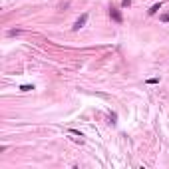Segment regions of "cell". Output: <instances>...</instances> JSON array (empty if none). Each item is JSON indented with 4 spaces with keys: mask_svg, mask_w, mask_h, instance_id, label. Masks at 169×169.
<instances>
[{
    "mask_svg": "<svg viewBox=\"0 0 169 169\" xmlns=\"http://www.w3.org/2000/svg\"><path fill=\"white\" fill-rule=\"evenodd\" d=\"M110 16H112L117 24L122 22V14H119V10H117V8H112V10H110Z\"/></svg>",
    "mask_w": 169,
    "mask_h": 169,
    "instance_id": "cell-2",
    "label": "cell"
},
{
    "mask_svg": "<svg viewBox=\"0 0 169 169\" xmlns=\"http://www.w3.org/2000/svg\"><path fill=\"white\" fill-rule=\"evenodd\" d=\"M86 22H88V14H82L78 20H76V24L72 26V30H74V32H78L80 28H84V24H86Z\"/></svg>",
    "mask_w": 169,
    "mask_h": 169,
    "instance_id": "cell-1",
    "label": "cell"
},
{
    "mask_svg": "<svg viewBox=\"0 0 169 169\" xmlns=\"http://www.w3.org/2000/svg\"><path fill=\"white\" fill-rule=\"evenodd\" d=\"M161 22H169V14H161Z\"/></svg>",
    "mask_w": 169,
    "mask_h": 169,
    "instance_id": "cell-5",
    "label": "cell"
},
{
    "mask_svg": "<svg viewBox=\"0 0 169 169\" xmlns=\"http://www.w3.org/2000/svg\"><path fill=\"white\" fill-rule=\"evenodd\" d=\"M157 10H161V2H157V4H153L151 8H149V16H153V14H157Z\"/></svg>",
    "mask_w": 169,
    "mask_h": 169,
    "instance_id": "cell-3",
    "label": "cell"
},
{
    "mask_svg": "<svg viewBox=\"0 0 169 169\" xmlns=\"http://www.w3.org/2000/svg\"><path fill=\"white\" fill-rule=\"evenodd\" d=\"M20 90L22 91H30V90H34V86H20Z\"/></svg>",
    "mask_w": 169,
    "mask_h": 169,
    "instance_id": "cell-4",
    "label": "cell"
},
{
    "mask_svg": "<svg viewBox=\"0 0 169 169\" xmlns=\"http://www.w3.org/2000/svg\"><path fill=\"white\" fill-rule=\"evenodd\" d=\"M129 4H131V0H124V2H122V6H125V8H127Z\"/></svg>",
    "mask_w": 169,
    "mask_h": 169,
    "instance_id": "cell-6",
    "label": "cell"
}]
</instances>
